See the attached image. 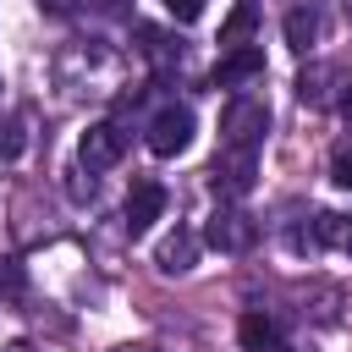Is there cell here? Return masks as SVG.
Listing matches in <instances>:
<instances>
[{"mask_svg": "<svg viewBox=\"0 0 352 352\" xmlns=\"http://www.w3.org/2000/svg\"><path fill=\"white\" fill-rule=\"evenodd\" d=\"M253 176H258V148H220L214 165H209V182H214V192H226V198L253 192Z\"/></svg>", "mask_w": 352, "mask_h": 352, "instance_id": "7a4b0ae2", "label": "cell"}, {"mask_svg": "<svg viewBox=\"0 0 352 352\" xmlns=\"http://www.w3.org/2000/svg\"><path fill=\"white\" fill-rule=\"evenodd\" d=\"M22 292H28L22 264H16V258H0V297H22Z\"/></svg>", "mask_w": 352, "mask_h": 352, "instance_id": "9a60e30c", "label": "cell"}, {"mask_svg": "<svg viewBox=\"0 0 352 352\" xmlns=\"http://www.w3.org/2000/svg\"><path fill=\"white\" fill-rule=\"evenodd\" d=\"M121 154H126V132H121L116 121H94V126L77 138V160H82L88 170H110V165H121Z\"/></svg>", "mask_w": 352, "mask_h": 352, "instance_id": "5b68a950", "label": "cell"}, {"mask_svg": "<svg viewBox=\"0 0 352 352\" xmlns=\"http://www.w3.org/2000/svg\"><path fill=\"white\" fill-rule=\"evenodd\" d=\"M336 77H341L336 66H308V72L297 77V99H302V104H330V99H336Z\"/></svg>", "mask_w": 352, "mask_h": 352, "instance_id": "30bf717a", "label": "cell"}, {"mask_svg": "<svg viewBox=\"0 0 352 352\" xmlns=\"http://www.w3.org/2000/svg\"><path fill=\"white\" fill-rule=\"evenodd\" d=\"M330 176H336V187H352V143H341L330 154Z\"/></svg>", "mask_w": 352, "mask_h": 352, "instance_id": "2e32d148", "label": "cell"}, {"mask_svg": "<svg viewBox=\"0 0 352 352\" xmlns=\"http://www.w3.org/2000/svg\"><path fill=\"white\" fill-rule=\"evenodd\" d=\"M187 143H192V110H187V104H165V110L148 121V148H154L160 160H176Z\"/></svg>", "mask_w": 352, "mask_h": 352, "instance_id": "277c9868", "label": "cell"}, {"mask_svg": "<svg viewBox=\"0 0 352 352\" xmlns=\"http://www.w3.org/2000/svg\"><path fill=\"white\" fill-rule=\"evenodd\" d=\"M270 132V104L253 99V94H236L226 110H220V138L226 148H258Z\"/></svg>", "mask_w": 352, "mask_h": 352, "instance_id": "6da1fadb", "label": "cell"}, {"mask_svg": "<svg viewBox=\"0 0 352 352\" xmlns=\"http://www.w3.org/2000/svg\"><path fill=\"white\" fill-rule=\"evenodd\" d=\"M253 28H258V11L242 0V6L226 16V28H220V50H242V44L253 38Z\"/></svg>", "mask_w": 352, "mask_h": 352, "instance_id": "8fae6325", "label": "cell"}, {"mask_svg": "<svg viewBox=\"0 0 352 352\" xmlns=\"http://www.w3.org/2000/svg\"><path fill=\"white\" fill-rule=\"evenodd\" d=\"M160 209H165V187L160 182H138L126 192V231H148L160 220Z\"/></svg>", "mask_w": 352, "mask_h": 352, "instance_id": "52a82bcc", "label": "cell"}, {"mask_svg": "<svg viewBox=\"0 0 352 352\" xmlns=\"http://www.w3.org/2000/svg\"><path fill=\"white\" fill-rule=\"evenodd\" d=\"M236 341H242L248 352H280V346H286V341H280V324H275L270 314H242Z\"/></svg>", "mask_w": 352, "mask_h": 352, "instance_id": "9c48e42d", "label": "cell"}, {"mask_svg": "<svg viewBox=\"0 0 352 352\" xmlns=\"http://www.w3.org/2000/svg\"><path fill=\"white\" fill-rule=\"evenodd\" d=\"M94 6H99L104 16H121V11H126V0H94Z\"/></svg>", "mask_w": 352, "mask_h": 352, "instance_id": "ac0fdd59", "label": "cell"}, {"mask_svg": "<svg viewBox=\"0 0 352 352\" xmlns=\"http://www.w3.org/2000/svg\"><path fill=\"white\" fill-rule=\"evenodd\" d=\"M192 258H198V236L187 231V226H176L160 248H154V264L165 270V275H182V270H192Z\"/></svg>", "mask_w": 352, "mask_h": 352, "instance_id": "ba28073f", "label": "cell"}, {"mask_svg": "<svg viewBox=\"0 0 352 352\" xmlns=\"http://www.w3.org/2000/svg\"><path fill=\"white\" fill-rule=\"evenodd\" d=\"M314 38H319V16H314L308 6H297V11H286V44H292V50L302 55V50H308Z\"/></svg>", "mask_w": 352, "mask_h": 352, "instance_id": "7c38bea8", "label": "cell"}, {"mask_svg": "<svg viewBox=\"0 0 352 352\" xmlns=\"http://www.w3.org/2000/svg\"><path fill=\"white\" fill-rule=\"evenodd\" d=\"M204 242L209 248H220V253H248L253 242H258V226H253V214H242V209H214L209 214V226H204Z\"/></svg>", "mask_w": 352, "mask_h": 352, "instance_id": "3957f363", "label": "cell"}, {"mask_svg": "<svg viewBox=\"0 0 352 352\" xmlns=\"http://www.w3.org/2000/svg\"><path fill=\"white\" fill-rule=\"evenodd\" d=\"M253 77H264V50L258 44H242V50H226L220 55V66H214V88H236V82H253Z\"/></svg>", "mask_w": 352, "mask_h": 352, "instance_id": "8992f818", "label": "cell"}, {"mask_svg": "<svg viewBox=\"0 0 352 352\" xmlns=\"http://www.w3.org/2000/svg\"><path fill=\"white\" fill-rule=\"evenodd\" d=\"M341 110H346V121H352V82H346V94H341Z\"/></svg>", "mask_w": 352, "mask_h": 352, "instance_id": "d6986e66", "label": "cell"}, {"mask_svg": "<svg viewBox=\"0 0 352 352\" xmlns=\"http://www.w3.org/2000/svg\"><path fill=\"white\" fill-rule=\"evenodd\" d=\"M314 242L352 253V214H319V220H314Z\"/></svg>", "mask_w": 352, "mask_h": 352, "instance_id": "4fadbf2b", "label": "cell"}, {"mask_svg": "<svg viewBox=\"0 0 352 352\" xmlns=\"http://www.w3.org/2000/svg\"><path fill=\"white\" fill-rule=\"evenodd\" d=\"M28 148V132H22V116H6L0 121V160H16Z\"/></svg>", "mask_w": 352, "mask_h": 352, "instance_id": "5bb4252c", "label": "cell"}, {"mask_svg": "<svg viewBox=\"0 0 352 352\" xmlns=\"http://www.w3.org/2000/svg\"><path fill=\"white\" fill-rule=\"evenodd\" d=\"M160 6H165L176 22H198V16H204V0H160Z\"/></svg>", "mask_w": 352, "mask_h": 352, "instance_id": "e0dca14e", "label": "cell"}]
</instances>
